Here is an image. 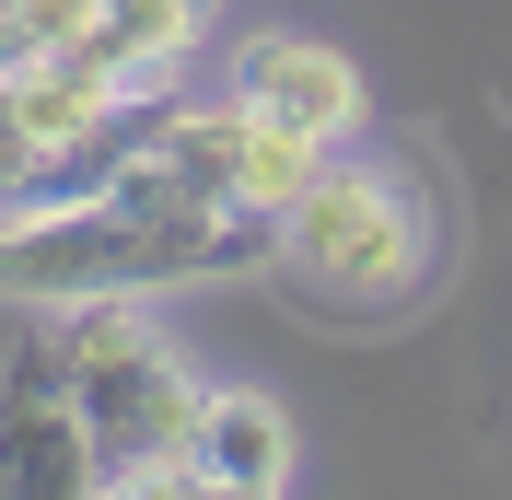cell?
I'll return each instance as SVG.
<instances>
[{
    "instance_id": "6da1fadb",
    "label": "cell",
    "mask_w": 512,
    "mask_h": 500,
    "mask_svg": "<svg viewBox=\"0 0 512 500\" xmlns=\"http://www.w3.org/2000/svg\"><path fill=\"white\" fill-rule=\"evenodd\" d=\"M268 256V221L256 210H198V198H163L140 175H117L82 210H24L0 221V291L12 303H152L175 280H222Z\"/></svg>"
},
{
    "instance_id": "7a4b0ae2",
    "label": "cell",
    "mask_w": 512,
    "mask_h": 500,
    "mask_svg": "<svg viewBox=\"0 0 512 500\" xmlns=\"http://www.w3.org/2000/svg\"><path fill=\"white\" fill-rule=\"evenodd\" d=\"M59 349H70V396L94 431V489H198V407L210 384L187 373V349L163 338L140 303H59Z\"/></svg>"
},
{
    "instance_id": "3957f363",
    "label": "cell",
    "mask_w": 512,
    "mask_h": 500,
    "mask_svg": "<svg viewBox=\"0 0 512 500\" xmlns=\"http://www.w3.org/2000/svg\"><path fill=\"white\" fill-rule=\"evenodd\" d=\"M268 268L303 314H396L431 280V198L396 163L326 152V175L268 221Z\"/></svg>"
},
{
    "instance_id": "277c9868",
    "label": "cell",
    "mask_w": 512,
    "mask_h": 500,
    "mask_svg": "<svg viewBox=\"0 0 512 500\" xmlns=\"http://www.w3.org/2000/svg\"><path fill=\"white\" fill-rule=\"evenodd\" d=\"M0 489L12 500H82L94 489V431H82V396H70V349L59 326H35L0 373Z\"/></svg>"
},
{
    "instance_id": "5b68a950",
    "label": "cell",
    "mask_w": 512,
    "mask_h": 500,
    "mask_svg": "<svg viewBox=\"0 0 512 500\" xmlns=\"http://www.w3.org/2000/svg\"><path fill=\"white\" fill-rule=\"evenodd\" d=\"M222 94H245L256 117H280V128H315L326 152H350L361 117H373L350 47H326V35H245L233 70H222Z\"/></svg>"
},
{
    "instance_id": "8992f818",
    "label": "cell",
    "mask_w": 512,
    "mask_h": 500,
    "mask_svg": "<svg viewBox=\"0 0 512 500\" xmlns=\"http://www.w3.org/2000/svg\"><path fill=\"white\" fill-rule=\"evenodd\" d=\"M187 454H198V489L210 500H280L291 489V407L256 396V384H210Z\"/></svg>"
},
{
    "instance_id": "52a82bcc",
    "label": "cell",
    "mask_w": 512,
    "mask_h": 500,
    "mask_svg": "<svg viewBox=\"0 0 512 500\" xmlns=\"http://www.w3.org/2000/svg\"><path fill=\"white\" fill-rule=\"evenodd\" d=\"M198 12H210V0H105V12H94V47L128 70V82H175L187 47H198Z\"/></svg>"
},
{
    "instance_id": "ba28073f",
    "label": "cell",
    "mask_w": 512,
    "mask_h": 500,
    "mask_svg": "<svg viewBox=\"0 0 512 500\" xmlns=\"http://www.w3.org/2000/svg\"><path fill=\"white\" fill-rule=\"evenodd\" d=\"M245 117H256V105H245ZM315 175H326V140H315V128H280V117H256V128H245V175H233V210L280 221L291 198L315 187Z\"/></svg>"
},
{
    "instance_id": "9c48e42d",
    "label": "cell",
    "mask_w": 512,
    "mask_h": 500,
    "mask_svg": "<svg viewBox=\"0 0 512 500\" xmlns=\"http://www.w3.org/2000/svg\"><path fill=\"white\" fill-rule=\"evenodd\" d=\"M94 12H105V0H12V24H0V70L82 47V35H94Z\"/></svg>"
}]
</instances>
